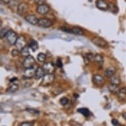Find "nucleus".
Here are the masks:
<instances>
[{
	"mask_svg": "<svg viewBox=\"0 0 126 126\" xmlns=\"http://www.w3.org/2000/svg\"><path fill=\"white\" fill-rule=\"evenodd\" d=\"M36 63L35 59L34 58L33 56H29L25 58L23 62V65L25 69L32 68L34 67V65Z\"/></svg>",
	"mask_w": 126,
	"mask_h": 126,
	"instance_id": "3",
	"label": "nucleus"
},
{
	"mask_svg": "<svg viewBox=\"0 0 126 126\" xmlns=\"http://www.w3.org/2000/svg\"><path fill=\"white\" fill-rule=\"evenodd\" d=\"M120 83H121L120 78L118 76H117V75H114V76L110 78V83H112V84L119 85Z\"/></svg>",
	"mask_w": 126,
	"mask_h": 126,
	"instance_id": "22",
	"label": "nucleus"
},
{
	"mask_svg": "<svg viewBox=\"0 0 126 126\" xmlns=\"http://www.w3.org/2000/svg\"><path fill=\"white\" fill-rule=\"evenodd\" d=\"M27 112H30V113H34V114H38L39 112L38 110H32V109H27Z\"/></svg>",
	"mask_w": 126,
	"mask_h": 126,
	"instance_id": "36",
	"label": "nucleus"
},
{
	"mask_svg": "<svg viewBox=\"0 0 126 126\" xmlns=\"http://www.w3.org/2000/svg\"><path fill=\"white\" fill-rule=\"evenodd\" d=\"M36 71V69H35L34 67H32V68L25 69L24 75L27 79H31L35 75Z\"/></svg>",
	"mask_w": 126,
	"mask_h": 126,
	"instance_id": "13",
	"label": "nucleus"
},
{
	"mask_svg": "<svg viewBox=\"0 0 126 126\" xmlns=\"http://www.w3.org/2000/svg\"><path fill=\"white\" fill-rule=\"evenodd\" d=\"M119 85H114V84H112V83H110V85H108V89L109 91L111 92V93H114V94H116V93H118L120 89H119Z\"/></svg>",
	"mask_w": 126,
	"mask_h": 126,
	"instance_id": "19",
	"label": "nucleus"
},
{
	"mask_svg": "<svg viewBox=\"0 0 126 126\" xmlns=\"http://www.w3.org/2000/svg\"><path fill=\"white\" fill-rule=\"evenodd\" d=\"M54 81V75L52 73H47L42 78V85L44 86L50 85Z\"/></svg>",
	"mask_w": 126,
	"mask_h": 126,
	"instance_id": "5",
	"label": "nucleus"
},
{
	"mask_svg": "<svg viewBox=\"0 0 126 126\" xmlns=\"http://www.w3.org/2000/svg\"><path fill=\"white\" fill-rule=\"evenodd\" d=\"M62 91H63V89L62 88H60V87H55L52 90V93L54 94H55V95H57V94H60Z\"/></svg>",
	"mask_w": 126,
	"mask_h": 126,
	"instance_id": "28",
	"label": "nucleus"
},
{
	"mask_svg": "<svg viewBox=\"0 0 126 126\" xmlns=\"http://www.w3.org/2000/svg\"><path fill=\"white\" fill-rule=\"evenodd\" d=\"M61 30L67 33H71L77 34V35L82 36L84 34V31L81 28L78 27H74L73 28H69L67 27H61Z\"/></svg>",
	"mask_w": 126,
	"mask_h": 126,
	"instance_id": "1",
	"label": "nucleus"
},
{
	"mask_svg": "<svg viewBox=\"0 0 126 126\" xmlns=\"http://www.w3.org/2000/svg\"><path fill=\"white\" fill-rule=\"evenodd\" d=\"M94 61L96 63V64L98 65L100 68H101L103 66L104 64V58L100 54H95V58H94Z\"/></svg>",
	"mask_w": 126,
	"mask_h": 126,
	"instance_id": "17",
	"label": "nucleus"
},
{
	"mask_svg": "<svg viewBox=\"0 0 126 126\" xmlns=\"http://www.w3.org/2000/svg\"><path fill=\"white\" fill-rule=\"evenodd\" d=\"M42 67H43L44 70L45 71L46 74L47 73H52L54 72V69H55L54 64L52 63H51V62L45 63Z\"/></svg>",
	"mask_w": 126,
	"mask_h": 126,
	"instance_id": "12",
	"label": "nucleus"
},
{
	"mask_svg": "<svg viewBox=\"0 0 126 126\" xmlns=\"http://www.w3.org/2000/svg\"><path fill=\"white\" fill-rule=\"evenodd\" d=\"M38 25H39L40 27H44V28H49L53 25V23L51 20L47 18H40L39 19Z\"/></svg>",
	"mask_w": 126,
	"mask_h": 126,
	"instance_id": "6",
	"label": "nucleus"
},
{
	"mask_svg": "<svg viewBox=\"0 0 126 126\" xmlns=\"http://www.w3.org/2000/svg\"><path fill=\"white\" fill-rule=\"evenodd\" d=\"M86 58L89 60V62H93V61H94L95 54H93V53H89L87 54Z\"/></svg>",
	"mask_w": 126,
	"mask_h": 126,
	"instance_id": "29",
	"label": "nucleus"
},
{
	"mask_svg": "<svg viewBox=\"0 0 126 126\" xmlns=\"http://www.w3.org/2000/svg\"><path fill=\"white\" fill-rule=\"evenodd\" d=\"M118 98L119 100H123L125 99V98L126 96V87H122L120 89V91L118 93Z\"/></svg>",
	"mask_w": 126,
	"mask_h": 126,
	"instance_id": "18",
	"label": "nucleus"
},
{
	"mask_svg": "<svg viewBox=\"0 0 126 126\" xmlns=\"http://www.w3.org/2000/svg\"><path fill=\"white\" fill-rule=\"evenodd\" d=\"M68 99L66 97H62L61 99H60V103L63 106H65L68 103Z\"/></svg>",
	"mask_w": 126,
	"mask_h": 126,
	"instance_id": "30",
	"label": "nucleus"
},
{
	"mask_svg": "<svg viewBox=\"0 0 126 126\" xmlns=\"http://www.w3.org/2000/svg\"><path fill=\"white\" fill-rule=\"evenodd\" d=\"M73 126H81V124H77V123H75V124L73 125Z\"/></svg>",
	"mask_w": 126,
	"mask_h": 126,
	"instance_id": "38",
	"label": "nucleus"
},
{
	"mask_svg": "<svg viewBox=\"0 0 126 126\" xmlns=\"http://www.w3.org/2000/svg\"><path fill=\"white\" fill-rule=\"evenodd\" d=\"M25 19L27 21V22H28L31 25H38V21H39V19H38V17H36L34 15H27L25 17Z\"/></svg>",
	"mask_w": 126,
	"mask_h": 126,
	"instance_id": "8",
	"label": "nucleus"
},
{
	"mask_svg": "<svg viewBox=\"0 0 126 126\" xmlns=\"http://www.w3.org/2000/svg\"><path fill=\"white\" fill-rule=\"evenodd\" d=\"M19 89V85L17 84H13L9 87L8 89H7V92L9 93H15L16 91H17V90Z\"/></svg>",
	"mask_w": 126,
	"mask_h": 126,
	"instance_id": "23",
	"label": "nucleus"
},
{
	"mask_svg": "<svg viewBox=\"0 0 126 126\" xmlns=\"http://www.w3.org/2000/svg\"><path fill=\"white\" fill-rule=\"evenodd\" d=\"M15 46H16V48H17L19 50H20V51H21L25 46H26V40H25V38L23 37V36H22L18 37L17 42L15 44Z\"/></svg>",
	"mask_w": 126,
	"mask_h": 126,
	"instance_id": "10",
	"label": "nucleus"
},
{
	"mask_svg": "<svg viewBox=\"0 0 126 126\" xmlns=\"http://www.w3.org/2000/svg\"><path fill=\"white\" fill-rule=\"evenodd\" d=\"M50 8L46 4H43L38 5L36 9V12L40 15H46L49 12Z\"/></svg>",
	"mask_w": 126,
	"mask_h": 126,
	"instance_id": "11",
	"label": "nucleus"
},
{
	"mask_svg": "<svg viewBox=\"0 0 126 126\" xmlns=\"http://www.w3.org/2000/svg\"><path fill=\"white\" fill-rule=\"evenodd\" d=\"M19 53H21L20 50H19L18 49H15V50H13V51L11 52V54H12L13 56H17L19 54Z\"/></svg>",
	"mask_w": 126,
	"mask_h": 126,
	"instance_id": "31",
	"label": "nucleus"
},
{
	"mask_svg": "<svg viewBox=\"0 0 126 126\" xmlns=\"http://www.w3.org/2000/svg\"><path fill=\"white\" fill-rule=\"evenodd\" d=\"M112 124H113V126H120V123H119V122H118L117 120H116V119H113V120H112Z\"/></svg>",
	"mask_w": 126,
	"mask_h": 126,
	"instance_id": "35",
	"label": "nucleus"
},
{
	"mask_svg": "<svg viewBox=\"0 0 126 126\" xmlns=\"http://www.w3.org/2000/svg\"><path fill=\"white\" fill-rule=\"evenodd\" d=\"M29 46H25L22 50L20 51L21 54L24 57H27V56H30V52H29Z\"/></svg>",
	"mask_w": 126,
	"mask_h": 126,
	"instance_id": "24",
	"label": "nucleus"
},
{
	"mask_svg": "<svg viewBox=\"0 0 126 126\" xmlns=\"http://www.w3.org/2000/svg\"><path fill=\"white\" fill-rule=\"evenodd\" d=\"M11 0H1V3L3 4H9Z\"/></svg>",
	"mask_w": 126,
	"mask_h": 126,
	"instance_id": "37",
	"label": "nucleus"
},
{
	"mask_svg": "<svg viewBox=\"0 0 126 126\" xmlns=\"http://www.w3.org/2000/svg\"><path fill=\"white\" fill-rule=\"evenodd\" d=\"M93 81L96 85H102L104 83V79L100 75L96 74L93 77Z\"/></svg>",
	"mask_w": 126,
	"mask_h": 126,
	"instance_id": "14",
	"label": "nucleus"
},
{
	"mask_svg": "<svg viewBox=\"0 0 126 126\" xmlns=\"http://www.w3.org/2000/svg\"><path fill=\"white\" fill-rule=\"evenodd\" d=\"M46 74V73L45 71L44 70L43 67H38L36 71L34 77L36 80H38L40 79L43 78Z\"/></svg>",
	"mask_w": 126,
	"mask_h": 126,
	"instance_id": "15",
	"label": "nucleus"
},
{
	"mask_svg": "<svg viewBox=\"0 0 126 126\" xmlns=\"http://www.w3.org/2000/svg\"><path fill=\"white\" fill-rule=\"evenodd\" d=\"M33 124L32 122H23L20 124L19 126H33Z\"/></svg>",
	"mask_w": 126,
	"mask_h": 126,
	"instance_id": "32",
	"label": "nucleus"
},
{
	"mask_svg": "<svg viewBox=\"0 0 126 126\" xmlns=\"http://www.w3.org/2000/svg\"><path fill=\"white\" fill-rule=\"evenodd\" d=\"M28 4L25 2H22L21 3H19L17 7V13L18 14L20 15H23L25 13L27 12V11L28 10Z\"/></svg>",
	"mask_w": 126,
	"mask_h": 126,
	"instance_id": "9",
	"label": "nucleus"
},
{
	"mask_svg": "<svg viewBox=\"0 0 126 126\" xmlns=\"http://www.w3.org/2000/svg\"><path fill=\"white\" fill-rule=\"evenodd\" d=\"M91 42L93 44L101 48H104L108 46L107 42L105 40L102 38L101 37H98V36H94L91 39Z\"/></svg>",
	"mask_w": 126,
	"mask_h": 126,
	"instance_id": "2",
	"label": "nucleus"
},
{
	"mask_svg": "<svg viewBox=\"0 0 126 126\" xmlns=\"http://www.w3.org/2000/svg\"><path fill=\"white\" fill-rule=\"evenodd\" d=\"M96 5L98 9L102 11L107 10L109 8V4L105 0H97L96 2Z\"/></svg>",
	"mask_w": 126,
	"mask_h": 126,
	"instance_id": "7",
	"label": "nucleus"
},
{
	"mask_svg": "<svg viewBox=\"0 0 126 126\" xmlns=\"http://www.w3.org/2000/svg\"><path fill=\"white\" fill-rule=\"evenodd\" d=\"M109 7H110V9L111 10V11L114 13H116L118 12V9L115 4H113V3H110Z\"/></svg>",
	"mask_w": 126,
	"mask_h": 126,
	"instance_id": "27",
	"label": "nucleus"
},
{
	"mask_svg": "<svg viewBox=\"0 0 126 126\" xmlns=\"http://www.w3.org/2000/svg\"><path fill=\"white\" fill-rule=\"evenodd\" d=\"M77 112L80 114H83V116L87 118L90 116V111L88 108H79L77 109Z\"/></svg>",
	"mask_w": 126,
	"mask_h": 126,
	"instance_id": "20",
	"label": "nucleus"
},
{
	"mask_svg": "<svg viewBox=\"0 0 126 126\" xmlns=\"http://www.w3.org/2000/svg\"><path fill=\"white\" fill-rule=\"evenodd\" d=\"M123 117H124V119H126V113H124V114H123Z\"/></svg>",
	"mask_w": 126,
	"mask_h": 126,
	"instance_id": "39",
	"label": "nucleus"
},
{
	"mask_svg": "<svg viewBox=\"0 0 126 126\" xmlns=\"http://www.w3.org/2000/svg\"><path fill=\"white\" fill-rule=\"evenodd\" d=\"M35 3L38 5H41L45 4L46 0H34Z\"/></svg>",
	"mask_w": 126,
	"mask_h": 126,
	"instance_id": "33",
	"label": "nucleus"
},
{
	"mask_svg": "<svg viewBox=\"0 0 126 126\" xmlns=\"http://www.w3.org/2000/svg\"><path fill=\"white\" fill-rule=\"evenodd\" d=\"M9 31L10 30L7 27H4V28L1 29V32H0V37H1V38H3L4 37H5Z\"/></svg>",
	"mask_w": 126,
	"mask_h": 126,
	"instance_id": "25",
	"label": "nucleus"
},
{
	"mask_svg": "<svg viewBox=\"0 0 126 126\" xmlns=\"http://www.w3.org/2000/svg\"><path fill=\"white\" fill-rule=\"evenodd\" d=\"M116 72V68L114 67L110 66L108 67L105 71V75L108 78H111L112 77L115 75V73Z\"/></svg>",
	"mask_w": 126,
	"mask_h": 126,
	"instance_id": "16",
	"label": "nucleus"
},
{
	"mask_svg": "<svg viewBox=\"0 0 126 126\" xmlns=\"http://www.w3.org/2000/svg\"><path fill=\"white\" fill-rule=\"evenodd\" d=\"M29 48H31V50H32L33 52H35L38 50V42L34 40H32L30 43H29Z\"/></svg>",
	"mask_w": 126,
	"mask_h": 126,
	"instance_id": "21",
	"label": "nucleus"
},
{
	"mask_svg": "<svg viewBox=\"0 0 126 126\" xmlns=\"http://www.w3.org/2000/svg\"><path fill=\"white\" fill-rule=\"evenodd\" d=\"M46 59V55L44 53H40L38 54L37 60L40 62H44Z\"/></svg>",
	"mask_w": 126,
	"mask_h": 126,
	"instance_id": "26",
	"label": "nucleus"
},
{
	"mask_svg": "<svg viewBox=\"0 0 126 126\" xmlns=\"http://www.w3.org/2000/svg\"><path fill=\"white\" fill-rule=\"evenodd\" d=\"M7 41L8 42V43L11 45H15V44L17 42V40L18 39V36L14 31H9V32L5 36Z\"/></svg>",
	"mask_w": 126,
	"mask_h": 126,
	"instance_id": "4",
	"label": "nucleus"
},
{
	"mask_svg": "<svg viewBox=\"0 0 126 126\" xmlns=\"http://www.w3.org/2000/svg\"><path fill=\"white\" fill-rule=\"evenodd\" d=\"M56 65H57V66L58 67H60V68H62V67H63V63H62V61L61 59H58L57 60V62H56Z\"/></svg>",
	"mask_w": 126,
	"mask_h": 126,
	"instance_id": "34",
	"label": "nucleus"
}]
</instances>
